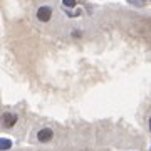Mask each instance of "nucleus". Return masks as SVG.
<instances>
[{
	"label": "nucleus",
	"instance_id": "1",
	"mask_svg": "<svg viewBox=\"0 0 151 151\" xmlns=\"http://www.w3.org/2000/svg\"><path fill=\"white\" fill-rule=\"evenodd\" d=\"M52 14H54V10H52V7L49 5H42L37 9V20L39 22H44V24H47V22H50V19H52Z\"/></svg>",
	"mask_w": 151,
	"mask_h": 151
},
{
	"label": "nucleus",
	"instance_id": "2",
	"mask_svg": "<svg viewBox=\"0 0 151 151\" xmlns=\"http://www.w3.org/2000/svg\"><path fill=\"white\" fill-rule=\"evenodd\" d=\"M17 123V114L14 113H4L2 114V124H4V128H12V126H15Z\"/></svg>",
	"mask_w": 151,
	"mask_h": 151
},
{
	"label": "nucleus",
	"instance_id": "3",
	"mask_svg": "<svg viewBox=\"0 0 151 151\" xmlns=\"http://www.w3.org/2000/svg\"><path fill=\"white\" fill-rule=\"evenodd\" d=\"M54 138V131L50 129V128H42V129L37 133V139L40 141V143H47V141H50Z\"/></svg>",
	"mask_w": 151,
	"mask_h": 151
},
{
	"label": "nucleus",
	"instance_id": "4",
	"mask_svg": "<svg viewBox=\"0 0 151 151\" xmlns=\"http://www.w3.org/2000/svg\"><path fill=\"white\" fill-rule=\"evenodd\" d=\"M10 148V141L9 139H2V150H9Z\"/></svg>",
	"mask_w": 151,
	"mask_h": 151
},
{
	"label": "nucleus",
	"instance_id": "5",
	"mask_svg": "<svg viewBox=\"0 0 151 151\" xmlns=\"http://www.w3.org/2000/svg\"><path fill=\"white\" fill-rule=\"evenodd\" d=\"M64 4H65V5H69V7H74L76 5V0H64Z\"/></svg>",
	"mask_w": 151,
	"mask_h": 151
},
{
	"label": "nucleus",
	"instance_id": "6",
	"mask_svg": "<svg viewBox=\"0 0 151 151\" xmlns=\"http://www.w3.org/2000/svg\"><path fill=\"white\" fill-rule=\"evenodd\" d=\"M150 131H151V118H150Z\"/></svg>",
	"mask_w": 151,
	"mask_h": 151
}]
</instances>
